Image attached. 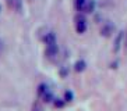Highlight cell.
Listing matches in <instances>:
<instances>
[{
  "mask_svg": "<svg viewBox=\"0 0 127 111\" xmlns=\"http://www.w3.org/2000/svg\"><path fill=\"white\" fill-rule=\"evenodd\" d=\"M75 31L78 33H84L87 31V19L82 15H78L75 18Z\"/></svg>",
  "mask_w": 127,
  "mask_h": 111,
  "instance_id": "cell-2",
  "label": "cell"
},
{
  "mask_svg": "<svg viewBox=\"0 0 127 111\" xmlns=\"http://www.w3.org/2000/svg\"><path fill=\"white\" fill-rule=\"evenodd\" d=\"M123 36H124V33H123V32H120L119 35L116 36V39H115V46H113V50H115V53H117V52L120 50V46H122Z\"/></svg>",
  "mask_w": 127,
  "mask_h": 111,
  "instance_id": "cell-4",
  "label": "cell"
},
{
  "mask_svg": "<svg viewBox=\"0 0 127 111\" xmlns=\"http://www.w3.org/2000/svg\"><path fill=\"white\" fill-rule=\"evenodd\" d=\"M87 70V63L84 60H78L77 63L74 64V71L75 72H82V71Z\"/></svg>",
  "mask_w": 127,
  "mask_h": 111,
  "instance_id": "cell-5",
  "label": "cell"
},
{
  "mask_svg": "<svg viewBox=\"0 0 127 111\" xmlns=\"http://www.w3.org/2000/svg\"><path fill=\"white\" fill-rule=\"evenodd\" d=\"M46 90H49V86L46 85V83H41V85L38 86V96L41 97L42 94L46 92Z\"/></svg>",
  "mask_w": 127,
  "mask_h": 111,
  "instance_id": "cell-9",
  "label": "cell"
},
{
  "mask_svg": "<svg viewBox=\"0 0 127 111\" xmlns=\"http://www.w3.org/2000/svg\"><path fill=\"white\" fill-rule=\"evenodd\" d=\"M94 7H95V1H94V0H87L85 7H84V11H85V13H92Z\"/></svg>",
  "mask_w": 127,
  "mask_h": 111,
  "instance_id": "cell-8",
  "label": "cell"
},
{
  "mask_svg": "<svg viewBox=\"0 0 127 111\" xmlns=\"http://www.w3.org/2000/svg\"><path fill=\"white\" fill-rule=\"evenodd\" d=\"M73 99H74V94H73V92H71V90H66V92H64V100H66V103H70V101H73Z\"/></svg>",
  "mask_w": 127,
  "mask_h": 111,
  "instance_id": "cell-12",
  "label": "cell"
},
{
  "mask_svg": "<svg viewBox=\"0 0 127 111\" xmlns=\"http://www.w3.org/2000/svg\"><path fill=\"white\" fill-rule=\"evenodd\" d=\"M42 100H43V103H53V100H55V97H53V93L52 90L49 89V90H46L43 94H42Z\"/></svg>",
  "mask_w": 127,
  "mask_h": 111,
  "instance_id": "cell-6",
  "label": "cell"
},
{
  "mask_svg": "<svg viewBox=\"0 0 127 111\" xmlns=\"http://www.w3.org/2000/svg\"><path fill=\"white\" fill-rule=\"evenodd\" d=\"M32 111H42V107L39 106V104H35L34 108H32Z\"/></svg>",
  "mask_w": 127,
  "mask_h": 111,
  "instance_id": "cell-14",
  "label": "cell"
},
{
  "mask_svg": "<svg viewBox=\"0 0 127 111\" xmlns=\"http://www.w3.org/2000/svg\"><path fill=\"white\" fill-rule=\"evenodd\" d=\"M85 3H87V0H75V8L78 11H84Z\"/></svg>",
  "mask_w": 127,
  "mask_h": 111,
  "instance_id": "cell-11",
  "label": "cell"
},
{
  "mask_svg": "<svg viewBox=\"0 0 127 111\" xmlns=\"http://www.w3.org/2000/svg\"><path fill=\"white\" fill-rule=\"evenodd\" d=\"M1 47H3V46H1V42H0V50H1Z\"/></svg>",
  "mask_w": 127,
  "mask_h": 111,
  "instance_id": "cell-16",
  "label": "cell"
},
{
  "mask_svg": "<svg viewBox=\"0 0 127 111\" xmlns=\"http://www.w3.org/2000/svg\"><path fill=\"white\" fill-rule=\"evenodd\" d=\"M67 74H68V70L67 68H66V67H63V68H62V70H60V76H67Z\"/></svg>",
  "mask_w": 127,
  "mask_h": 111,
  "instance_id": "cell-13",
  "label": "cell"
},
{
  "mask_svg": "<svg viewBox=\"0 0 127 111\" xmlns=\"http://www.w3.org/2000/svg\"><path fill=\"white\" fill-rule=\"evenodd\" d=\"M116 67H117V61H116V63H113V64H112V68H116Z\"/></svg>",
  "mask_w": 127,
  "mask_h": 111,
  "instance_id": "cell-15",
  "label": "cell"
},
{
  "mask_svg": "<svg viewBox=\"0 0 127 111\" xmlns=\"http://www.w3.org/2000/svg\"><path fill=\"white\" fill-rule=\"evenodd\" d=\"M0 11H1V7H0Z\"/></svg>",
  "mask_w": 127,
  "mask_h": 111,
  "instance_id": "cell-17",
  "label": "cell"
},
{
  "mask_svg": "<svg viewBox=\"0 0 127 111\" xmlns=\"http://www.w3.org/2000/svg\"><path fill=\"white\" fill-rule=\"evenodd\" d=\"M43 42H45L46 44H49V43H53V42H56V35L53 32H49V33H46L45 36H43Z\"/></svg>",
  "mask_w": 127,
  "mask_h": 111,
  "instance_id": "cell-7",
  "label": "cell"
},
{
  "mask_svg": "<svg viewBox=\"0 0 127 111\" xmlns=\"http://www.w3.org/2000/svg\"><path fill=\"white\" fill-rule=\"evenodd\" d=\"M45 54H46V57H48V58H50V60L55 58V57L59 54V46H57L56 42L46 44V52H45Z\"/></svg>",
  "mask_w": 127,
  "mask_h": 111,
  "instance_id": "cell-1",
  "label": "cell"
},
{
  "mask_svg": "<svg viewBox=\"0 0 127 111\" xmlns=\"http://www.w3.org/2000/svg\"><path fill=\"white\" fill-rule=\"evenodd\" d=\"M113 31H115V25H113L112 22H109V24L103 25V28H102L101 33H102V36L108 37V36H110V35L113 33Z\"/></svg>",
  "mask_w": 127,
  "mask_h": 111,
  "instance_id": "cell-3",
  "label": "cell"
},
{
  "mask_svg": "<svg viewBox=\"0 0 127 111\" xmlns=\"http://www.w3.org/2000/svg\"><path fill=\"white\" fill-rule=\"evenodd\" d=\"M64 104H66V100H64V99H55V100H53V106H55L56 108L64 107Z\"/></svg>",
  "mask_w": 127,
  "mask_h": 111,
  "instance_id": "cell-10",
  "label": "cell"
}]
</instances>
